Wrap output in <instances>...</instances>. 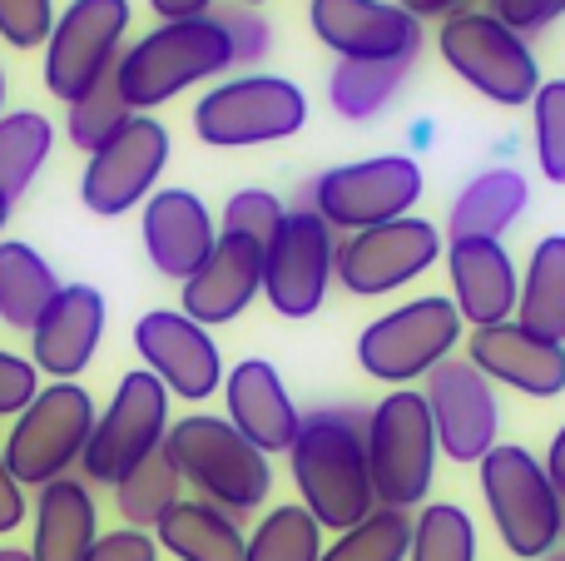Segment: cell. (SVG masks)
I'll return each instance as SVG.
<instances>
[{
  "mask_svg": "<svg viewBox=\"0 0 565 561\" xmlns=\"http://www.w3.org/2000/svg\"><path fill=\"white\" fill-rule=\"evenodd\" d=\"M298 502L322 532H348L377 512L367 473V413L362 407H318L302 417L288 447Z\"/></svg>",
  "mask_w": 565,
  "mask_h": 561,
  "instance_id": "1",
  "label": "cell"
},
{
  "mask_svg": "<svg viewBox=\"0 0 565 561\" xmlns=\"http://www.w3.org/2000/svg\"><path fill=\"white\" fill-rule=\"evenodd\" d=\"M228 65H234V45L214 15L164 20L119 55V95L135 115H145L204 80H218Z\"/></svg>",
  "mask_w": 565,
  "mask_h": 561,
  "instance_id": "2",
  "label": "cell"
},
{
  "mask_svg": "<svg viewBox=\"0 0 565 561\" xmlns=\"http://www.w3.org/2000/svg\"><path fill=\"white\" fill-rule=\"evenodd\" d=\"M169 457H174L184 487H194L204 502L224 507V512L244 517L258 512L274 493V467L268 457L238 433L228 417L214 413H189L179 423H169L164 437Z\"/></svg>",
  "mask_w": 565,
  "mask_h": 561,
  "instance_id": "3",
  "label": "cell"
},
{
  "mask_svg": "<svg viewBox=\"0 0 565 561\" xmlns=\"http://www.w3.org/2000/svg\"><path fill=\"white\" fill-rule=\"evenodd\" d=\"M437 427H431L427 398L417 388H392L367 413V473L377 507H427L431 477H437Z\"/></svg>",
  "mask_w": 565,
  "mask_h": 561,
  "instance_id": "4",
  "label": "cell"
},
{
  "mask_svg": "<svg viewBox=\"0 0 565 561\" xmlns=\"http://www.w3.org/2000/svg\"><path fill=\"white\" fill-rule=\"evenodd\" d=\"M481 497L511 557L546 561L561 547V493L536 453L497 443L481 457Z\"/></svg>",
  "mask_w": 565,
  "mask_h": 561,
  "instance_id": "5",
  "label": "cell"
},
{
  "mask_svg": "<svg viewBox=\"0 0 565 561\" xmlns=\"http://www.w3.org/2000/svg\"><path fill=\"white\" fill-rule=\"evenodd\" d=\"M461 314L451 298L427 294L412 304L392 308V314L372 318L358 338V363L367 378L392 388H407L417 378H427L437 363H447L451 348L461 343Z\"/></svg>",
  "mask_w": 565,
  "mask_h": 561,
  "instance_id": "6",
  "label": "cell"
},
{
  "mask_svg": "<svg viewBox=\"0 0 565 561\" xmlns=\"http://www.w3.org/2000/svg\"><path fill=\"white\" fill-rule=\"evenodd\" d=\"M95 398L79 383H50L30 398V407L15 417L6 437V463L25 487L60 483L79 467L95 433Z\"/></svg>",
  "mask_w": 565,
  "mask_h": 561,
  "instance_id": "7",
  "label": "cell"
},
{
  "mask_svg": "<svg viewBox=\"0 0 565 561\" xmlns=\"http://www.w3.org/2000/svg\"><path fill=\"white\" fill-rule=\"evenodd\" d=\"M308 125V95L282 75L218 80L194 105V129L214 149H254L292 139Z\"/></svg>",
  "mask_w": 565,
  "mask_h": 561,
  "instance_id": "8",
  "label": "cell"
},
{
  "mask_svg": "<svg viewBox=\"0 0 565 561\" xmlns=\"http://www.w3.org/2000/svg\"><path fill=\"white\" fill-rule=\"evenodd\" d=\"M422 199V165L407 155H372L358 165H338L312 179L308 209L332 234H362V229L407 219Z\"/></svg>",
  "mask_w": 565,
  "mask_h": 561,
  "instance_id": "9",
  "label": "cell"
},
{
  "mask_svg": "<svg viewBox=\"0 0 565 561\" xmlns=\"http://www.w3.org/2000/svg\"><path fill=\"white\" fill-rule=\"evenodd\" d=\"M441 60L467 80L471 89H481L497 105H531L541 89V65L531 55L526 35H516L511 25H501L491 10H457L441 20Z\"/></svg>",
  "mask_w": 565,
  "mask_h": 561,
  "instance_id": "10",
  "label": "cell"
},
{
  "mask_svg": "<svg viewBox=\"0 0 565 561\" xmlns=\"http://www.w3.org/2000/svg\"><path fill=\"white\" fill-rule=\"evenodd\" d=\"M169 437V388L149 368L125 373L109 398V407L95 417L89 447L79 457L89 487H119L149 453H159Z\"/></svg>",
  "mask_w": 565,
  "mask_h": 561,
  "instance_id": "11",
  "label": "cell"
},
{
  "mask_svg": "<svg viewBox=\"0 0 565 561\" xmlns=\"http://www.w3.org/2000/svg\"><path fill=\"white\" fill-rule=\"evenodd\" d=\"M129 0H70L55 15V30L45 40V89L70 99H79L85 89H95L109 70L125 55L129 35Z\"/></svg>",
  "mask_w": 565,
  "mask_h": 561,
  "instance_id": "12",
  "label": "cell"
},
{
  "mask_svg": "<svg viewBox=\"0 0 565 561\" xmlns=\"http://www.w3.org/2000/svg\"><path fill=\"white\" fill-rule=\"evenodd\" d=\"M338 278V234L308 204L288 209L264 254V298L278 318H312Z\"/></svg>",
  "mask_w": 565,
  "mask_h": 561,
  "instance_id": "13",
  "label": "cell"
},
{
  "mask_svg": "<svg viewBox=\"0 0 565 561\" xmlns=\"http://www.w3.org/2000/svg\"><path fill=\"white\" fill-rule=\"evenodd\" d=\"M422 398H427L441 457L461 467H481V457L497 447V433H501L497 383L471 358H447V363H437L427 373Z\"/></svg>",
  "mask_w": 565,
  "mask_h": 561,
  "instance_id": "14",
  "label": "cell"
},
{
  "mask_svg": "<svg viewBox=\"0 0 565 561\" xmlns=\"http://www.w3.org/2000/svg\"><path fill=\"white\" fill-rule=\"evenodd\" d=\"M441 258V229L431 219H392V224L362 229L338 239V284L358 298L397 294L402 284L422 278Z\"/></svg>",
  "mask_w": 565,
  "mask_h": 561,
  "instance_id": "15",
  "label": "cell"
},
{
  "mask_svg": "<svg viewBox=\"0 0 565 561\" xmlns=\"http://www.w3.org/2000/svg\"><path fill=\"white\" fill-rule=\"evenodd\" d=\"M164 165H169V129L149 115H135L105 149H95V155L85 159L79 199H85V209L99 219L129 214L135 204H145V199L154 194Z\"/></svg>",
  "mask_w": 565,
  "mask_h": 561,
  "instance_id": "16",
  "label": "cell"
},
{
  "mask_svg": "<svg viewBox=\"0 0 565 561\" xmlns=\"http://www.w3.org/2000/svg\"><path fill=\"white\" fill-rule=\"evenodd\" d=\"M135 353L145 368L169 388V398L184 403H204L224 388V358L204 324L184 314V308H154L135 324Z\"/></svg>",
  "mask_w": 565,
  "mask_h": 561,
  "instance_id": "17",
  "label": "cell"
},
{
  "mask_svg": "<svg viewBox=\"0 0 565 561\" xmlns=\"http://www.w3.org/2000/svg\"><path fill=\"white\" fill-rule=\"evenodd\" d=\"M308 25L342 60H402L412 65L422 50V20L397 0H312Z\"/></svg>",
  "mask_w": 565,
  "mask_h": 561,
  "instance_id": "18",
  "label": "cell"
},
{
  "mask_svg": "<svg viewBox=\"0 0 565 561\" xmlns=\"http://www.w3.org/2000/svg\"><path fill=\"white\" fill-rule=\"evenodd\" d=\"M467 358L491 383H507L526 398H561L565 393V343L531 334L516 318L491 324V328H471Z\"/></svg>",
  "mask_w": 565,
  "mask_h": 561,
  "instance_id": "19",
  "label": "cell"
},
{
  "mask_svg": "<svg viewBox=\"0 0 565 561\" xmlns=\"http://www.w3.org/2000/svg\"><path fill=\"white\" fill-rule=\"evenodd\" d=\"M99 338H105V294L89 284H65L30 328V363L55 383H75L99 353Z\"/></svg>",
  "mask_w": 565,
  "mask_h": 561,
  "instance_id": "20",
  "label": "cell"
},
{
  "mask_svg": "<svg viewBox=\"0 0 565 561\" xmlns=\"http://www.w3.org/2000/svg\"><path fill=\"white\" fill-rule=\"evenodd\" d=\"M139 234H145L149 264L164 278H174V284H189L218 244L214 214L204 209V199H199L194 189H154V194L145 199Z\"/></svg>",
  "mask_w": 565,
  "mask_h": 561,
  "instance_id": "21",
  "label": "cell"
},
{
  "mask_svg": "<svg viewBox=\"0 0 565 561\" xmlns=\"http://www.w3.org/2000/svg\"><path fill=\"white\" fill-rule=\"evenodd\" d=\"M447 278H451V304H457L461 324L491 328V324L516 318L521 274L501 239H451Z\"/></svg>",
  "mask_w": 565,
  "mask_h": 561,
  "instance_id": "22",
  "label": "cell"
},
{
  "mask_svg": "<svg viewBox=\"0 0 565 561\" xmlns=\"http://www.w3.org/2000/svg\"><path fill=\"white\" fill-rule=\"evenodd\" d=\"M179 304L194 324L218 328V324H234L258 294H264V248L254 239H238V234H218L214 254L204 258L189 284H179Z\"/></svg>",
  "mask_w": 565,
  "mask_h": 561,
  "instance_id": "23",
  "label": "cell"
},
{
  "mask_svg": "<svg viewBox=\"0 0 565 561\" xmlns=\"http://www.w3.org/2000/svg\"><path fill=\"white\" fill-rule=\"evenodd\" d=\"M224 407L228 423L258 447V453H288L292 437L302 427V413L292 407L288 388H282L278 368L268 358H244L238 368L224 373Z\"/></svg>",
  "mask_w": 565,
  "mask_h": 561,
  "instance_id": "24",
  "label": "cell"
},
{
  "mask_svg": "<svg viewBox=\"0 0 565 561\" xmlns=\"http://www.w3.org/2000/svg\"><path fill=\"white\" fill-rule=\"evenodd\" d=\"M35 532H30V561H85L99 542V507L85 477H60L35 493Z\"/></svg>",
  "mask_w": 565,
  "mask_h": 561,
  "instance_id": "25",
  "label": "cell"
},
{
  "mask_svg": "<svg viewBox=\"0 0 565 561\" xmlns=\"http://www.w3.org/2000/svg\"><path fill=\"white\" fill-rule=\"evenodd\" d=\"M154 542L179 561H244L248 552V537L238 527V517L204 502V497H184L154 527Z\"/></svg>",
  "mask_w": 565,
  "mask_h": 561,
  "instance_id": "26",
  "label": "cell"
},
{
  "mask_svg": "<svg viewBox=\"0 0 565 561\" xmlns=\"http://www.w3.org/2000/svg\"><path fill=\"white\" fill-rule=\"evenodd\" d=\"M526 199H531V189L516 169H487V174H477L451 199L447 244L451 239H501L526 214Z\"/></svg>",
  "mask_w": 565,
  "mask_h": 561,
  "instance_id": "27",
  "label": "cell"
},
{
  "mask_svg": "<svg viewBox=\"0 0 565 561\" xmlns=\"http://www.w3.org/2000/svg\"><path fill=\"white\" fill-rule=\"evenodd\" d=\"M55 268L45 264V254H35L20 239H0V324L15 328V334H30L40 324L50 304L60 294Z\"/></svg>",
  "mask_w": 565,
  "mask_h": 561,
  "instance_id": "28",
  "label": "cell"
},
{
  "mask_svg": "<svg viewBox=\"0 0 565 561\" xmlns=\"http://www.w3.org/2000/svg\"><path fill=\"white\" fill-rule=\"evenodd\" d=\"M516 324L565 343V234H546L531 248V264L521 274Z\"/></svg>",
  "mask_w": 565,
  "mask_h": 561,
  "instance_id": "29",
  "label": "cell"
},
{
  "mask_svg": "<svg viewBox=\"0 0 565 561\" xmlns=\"http://www.w3.org/2000/svg\"><path fill=\"white\" fill-rule=\"evenodd\" d=\"M179 502H184V477H179L169 447L149 453L145 463H139L135 473H129L125 483L115 487L119 517H125V527H139V532H154V527L164 522V517L174 512Z\"/></svg>",
  "mask_w": 565,
  "mask_h": 561,
  "instance_id": "30",
  "label": "cell"
},
{
  "mask_svg": "<svg viewBox=\"0 0 565 561\" xmlns=\"http://www.w3.org/2000/svg\"><path fill=\"white\" fill-rule=\"evenodd\" d=\"M50 149H55V125L40 109H10V115H0V194L10 204L35 184Z\"/></svg>",
  "mask_w": 565,
  "mask_h": 561,
  "instance_id": "31",
  "label": "cell"
},
{
  "mask_svg": "<svg viewBox=\"0 0 565 561\" xmlns=\"http://www.w3.org/2000/svg\"><path fill=\"white\" fill-rule=\"evenodd\" d=\"M412 65L402 60H338L328 75V99L342 119H372L392 105Z\"/></svg>",
  "mask_w": 565,
  "mask_h": 561,
  "instance_id": "32",
  "label": "cell"
},
{
  "mask_svg": "<svg viewBox=\"0 0 565 561\" xmlns=\"http://www.w3.org/2000/svg\"><path fill=\"white\" fill-rule=\"evenodd\" d=\"M129 119H135V109H129L125 95H119V65H115L95 89H85L79 99L65 105V135L79 155H95V149H105Z\"/></svg>",
  "mask_w": 565,
  "mask_h": 561,
  "instance_id": "33",
  "label": "cell"
},
{
  "mask_svg": "<svg viewBox=\"0 0 565 561\" xmlns=\"http://www.w3.org/2000/svg\"><path fill=\"white\" fill-rule=\"evenodd\" d=\"M322 557V527L302 502H282L248 532L244 561H318Z\"/></svg>",
  "mask_w": 565,
  "mask_h": 561,
  "instance_id": "34",
  "label": "cell"
},
{
  "mask_svg": "<svg viewBox=\"0 0 565 561\" xmlns=\"http://www.w3.org/2000/svg\"><path fill=\"white\" fill-rule=\"evenodd\" d=\"M407 552H412V512L377 507L358 527L338 532V542L322 547L318 561H407Z\"/></svg>",
  "mask_w": 565,
  "mask_h": 561,
  "instance_id": "35",
  "label": "cell"
},
{
  "mask_svg": "<svg viewBox=\"0 0 565 561\" xmlns=\"http://www.w3.org/2000/svg\"><path fill=\"white\" fill-rule=\"evenodd\" d=\"M407 561H477V527L467 507L427 502L412 517V552Z\"/></svg>",
  "mask_w": 565,
  "mask_h": 561,
  "instance_id": "36",
  "label": "cell"
},
{
  "mask_svg": "<svg viewBox=\"0 0 565 561\" xmlns=\"http://www.w3.org/2000/svg\"><path fill=\"white\" fill-rule=\"evenodd\" d=\"M536 109V159L551 184H565V80H546L531 99Z\"/></svg>",
  "mask_w": 565,
  "mask_h": 561,
  "instance_id": "37",
  "label": "cell"
},
{
  "mask_svg": "<svg viewBox=\"0 0 565 561\" xmlns=\"http://www.w3.org/2000/svg\"><path fill=\"white\" fill-rule=\"evenodd\" d=\"M282 219H288V209L278 204V194H268V189H238V194L224 204V234L254 239V244L268 254V244H274V234L282 229Z\"/></svg>",
  "mask_w": 565,
  "mask_h": 561,
  "instance_id": "38",
  "label": "cell"
},
{
  "mask_svg": "<svg viewBox=\"0 0 565 561\" xmlns=\"http://www.w3.org/2000/svg\"><path fill=\"white\" fill-rule=\"evenodd\" d=\"M214 20L224 25L228 45H234V65H258V60H268V45H274V30H268V20L258 15L254 6H214Z\"/></svg>",
  "mask_w": 565,
  "mask_h": 561,
  "instance_id": "39",
  "label": "cell"
},
{
  "mask_svg": "<svg viewBox=\"0 0 565 561\" xmlns=\"http://www.w3.org/2000/svg\"><path fill=\"white\" fill-rule=\"evenodd\" d=\"M55 30V0H0V40L15 50H35Z\"/></svg>",
  "mask_w": 565,
  "mask_h": 561,
  "instance_id": "40",
  "label": "cell"
},
{
  "mask_svg": "<svg viewBox=\"0 0 565 561\" xmlns=\"http://www.w3.org/2000/svg\"><path fill=\"white\" fill-rule=\"evenodd\" d=\"M40 393V373L30 358H15L0 348V417H20L30 398Z\"/></svg>",
  "mask_w": 565,
  "mask_h": 561,
  "instance_id": "41",
  "label": "cell"
},
{
  "mask_svg": "<svg viewBox=\"0 0 565 561\" xmlns=\"http://www.w3.org/2000/svg\"><path fill=\"white\" fill-rule=\"evenodd\" d=\"M487 10L516 35H536L565 15V0H487Z\"/></svg>",
  "mask_w": 565,
  "mask_h": 561,
  "instance_id": "42",
  "label": "cell"
},
{
  "mask_svg": "<svg viewBox=\"0 0 565 561\" xmlns=\"http://www.w3.org/2000/svg\"><path fill=\"white\" fill-rule=\"evenodd\" d=\"M85 561H159V542L154 532L119 527V532H99V542L89 547Z\"/></svg>",
  "mask_w": 565,
  "mask_h": 561,
  "instance_id": "43",
  "label": "cell"
},
{
  "mask_svg": "<svg viewBox=\"0 0 565 561\" xmlns=\"http://www.w3.org/2000/svg\"><path fill=\"white\" fill-rule=\"evenodd\" d=\"M30 517V502H25V483H20L15 473H10L6 463V443H0V537L15 532L20 522Z\"/></svg>",
  "mask_w": 565,
  "mask_h": 561,
  "instance_id": "44",
  "label": "cell"
},
{
  "mask_svg": "<svg viewBox=\"0 0 565 561\" xmlns=\"http://www.w3.org/2000/svg\"><path fill=\"white\" fill-rule=\"evenodd\" d=\"M149 10L164 20H199V15H214V0H149Z\"/></svg>",
  "mask_w": 565,
  "mask_h": 561,
  "instance_id": "45",
  "label": "cell"
},
{
  "mask_svg": "<svg viewBox=\"0 0 565 561\" xmlns=\"http://www.w3.org/2000/svg\"><path fill=\"white\" fill-rule=\"evenodd\" d=\"M412 20H447L457 10H471V0H397Z\"/></svg>",
  "mask_w": 565,
  "mask_h": 561,
  "instance_id": "46",
  "label": "cell"
},
{
  "mask_svg": "<svg viewBox=\"0 0 565 561\" xmlns=\"http://www.w3.org/2000/svg\"><path fill=\"white\" fill-rule=\"evenodd\" d=\"M541 463H546V473H551V483H556V493L565 497V423H561V433L551 437V447H546V457H541Z\"/></svg>",
  "mask_w": 565,
  "mask_h": 561,
  "instance_id": "47",
  "label": "cell"
},
{
  "mask_svg": "<svg viewBox=\"0 0 565 561\" xmlns=\"http://www.w3.org/2000/svg\"><path fill=\"white\" fill-rule=\"evenodd\" d=\"M0 561H30V552H20V547H0Z\"/></svg>",
  "mask_w": 565,
  "mask_h": 561,
  "instance_id": "48",
  "label": "cell"
},
{
  "mask_svg": "<svg viewBox=\"0 0 565 561\" xmlns=\"http://www.w3.org/2000/svg\"><path fill=\"white\" fill-rule=\"evenodd\" d=\"M6 219H10V199L0 194V234H6Z\"/></svg>",
  "mask_w": 565,
  "mask_h": 561,
  "instance_id": "49",
  "label": "cell"
},
{
  "mask_svg": "<svg viewBox=\"0 0 565 561\" xmlns=\"http://www.w3.org/2000/svg\"><path fill=\"white\" fill-rule=\"evenodd\" d=\"M0 115H6V65H0Z\"/></svg>",
  "mask_w": 565,
  "mask_h": 561,
  "instance_id": "50",
  "label": "cell"
},
{
  "mask_svg": "<svg viewBox=\"0 0 565 561\" xmlns=\"http://www.w3.org/2000/svg\"><path fill=\"white\" fill-rule=\"evenodd\" d=\"M561 542H565V497H561Z\"/></svg>",
  "mask_w": 565,
  "mask_h": 561,
  "instance_id": "51",
  "label": "cell"
},
{
  "mask_svg": "<svg viewBox=\"0 0 565 561\" xmlns=\"http://www.w3.org/2000/svg\"><path fill=\"white\" fill-rule=\"evenodd\" d=\"M551 561H565V542L556 547V552H551Z\"/></svg>",
  "mask_w": 565,
  "mask_h": 561,
  "instance_id": "52",
  "label": "cell"
},
{
  "mask_svg": "<svg viewBox=\"0 0 565 561\" xmlns=\"http://www.w3.org/2000/svg\"><path fill=\"white\" fill-rule=\"evenodd\" d=\"M238 6H254V10H258V6H264V0H238Z\"/></svg>",
  "mask_w": 565,
  "mask_h": 561,
  "instance_id": "53",
  "label": "cell"
},
{
  "mask_svg": "<svg viewBox=\"0 0 565 561\" xmlns=\"http://www.w3.org/2000/svg\"><path fill=\"white\" fill-rule=\"evenodd\" d=\"M546 561H551V557H546Z\"/></svg>",
  "mask_w": 565,
  "mask_h": 561,
  "instance_id": "54",
  "label": "cell"
}]
</instances>
